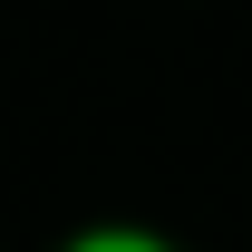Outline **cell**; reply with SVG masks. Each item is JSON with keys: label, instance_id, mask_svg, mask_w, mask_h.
I'll return each mask as SVG.
<instances>
[{"label": "cell", "instance_id": "1", "mask_svg": "<svg viewBox=\"0 0 252 252\" xmlns=\"http://www.w3.org/2000/svg\"><path fill=\"white\" fill-rule=\"evenodd\" d=\"M59 252H175L165 233H136V223H88V233H68Z\"/></svg>", "mask_w": 252, "mask_h": 252}]
</instances>
